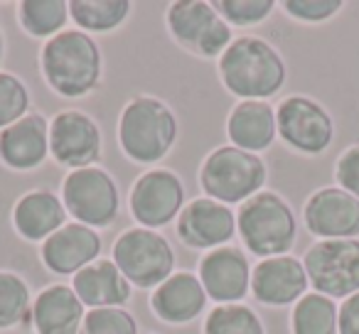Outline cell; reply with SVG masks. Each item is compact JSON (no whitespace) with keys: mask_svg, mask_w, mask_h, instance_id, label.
Masks as SVG:
<instances>
[{"mask_svg":"<svg viewBox=\"0 0 359 334\" xmlns=\"http://www.w3.org/2000/svg\"><path fill=\"white\" fill-rule=\"evenodd\" d=\"M285 13L300 22H323L342 11L339 0H285Z\"/></svg>","mask_w":359,"mask_h":334,"instance_id":"cell-32","label":"cell"},{"mask_svg":"<svg viewBox=\"0 0 359 334\" xmlns=\"http://www.w3.org/2000/svg\"><path fill=\"white\" fill-rule=\"evenodd\" d=\"M226 135L231 145L246 153H261L278 135L276 109L266 101H241L226 118Z\"/></svg>","mask_w":359,"mask_h":334,"instance_id":"cell-22","label":"cell"},{"mask_svg":"<svg viewBox=\"0 0 359 334\" xmlns=\"http://www.w3.org/2000/svg\"><path fill=\"white\" fill-rule=\"evenodd\" d=\"M114 263L135 288H158L172 275L175 253L165 236L153 229H128L114 244Z\"/></svg>","mask_w":359,"mask_h":334,"instance_id":"cell-6","label":"cell"},{"mask_svg":"<svg viewBox=\"0 0 359 334\" xmlns=\"http://www.w3.org/2000/svg\"><path fill=\"white\" fill-rule=\"evenodd\" d=\"M278 135L293 150L305 155H320L334 138L332 116L308 96H288L276 109Z\"/></svg>","mask_w":359,"mask_h":334,"instance_id":"cell-10","label":"cell"},{"mask_svg":"<svg viewBox=\"0 0 359 334\" xmlns=\"http://www.w3.org/2000/svg\"><path fill=\"white\" fill-rule=\"evenodd\" d=\"M273 0H217L215 11L224 18L226 25L251 27L264 22L273 13Z\"/></svg>","mask_w":359,"mask_h":334,"instance_id":"cell-31","label":"cell"},{"mask_svg":"<svg viewBox=\"0 0 359 334\" xmlns=\"http://www.w3.org/2000/svg\"><path fill=\"white\" fill-rule=\"evenodd\" d=\"M67 221V207L55 192L32 190L13 209V224L27 241H47Z\"/></svg>","mask_w":359,"mask_h":334,"instance_id":"cell-23","label":"cell"},{"mask_svg":"<svg viewBox=\"0 0 359 334\" xmlns=\"http://www.w3.org/2000/svg\"><path fill=\"white\" fill-rule=\"evenodd\" d=\"M236 234V216L210 197L192 200L177 216V236L190 249H222Z\"/></svg>","mask_w":359,"mask_h":334,"instance_id":"cell-14","label":"cell"},{"mask_svg":"<svg viewBox=\"0 0 359 334\" xmlns=\"http://www.w3.org/2000/svg\"><path fill=\"white\" fill-rule=\"evenodd\" d=\"M334 177H337L339 187L344 192H349V195L359 200V145H352V148H347L339 155Z\"/></svg>","mask_w":359,"mask_h":334,"instance_id":"cell-33","label":"cell"},{"mask_svg":"<svg viewBox=\"0 0 359 334\" xmlns=\"http://www.w3.org/2000/svg\"><path fill=\"white\" fill-rule=\"evenodd\" d=\"M205 334H266V329L246 305H219L207 314Z\"/></svg>","mask_w":359,"mask_h":334,"instance_id":"cell-28","label":"cell"},{"mask_svg":"<svg viewBox=\"0 0 359 334\" xmlns=\"http://www.w3.org/2000/svg\"><path fill=\"white\" fill-rule=\"evenodd\" d=\"M251 265L234 246H222L202 258L200 283L207 298L219 305H239L251 290Z\"/></svg>","mask_w":359,"mask_h":334,"instance_id":"cell-15","label":"cell"},{"mask_svg":"<svg viewBox=\"0 0 359 334\" xmlns=\"http://www.w3.org/2000/svg\"><path fill=\"white\" fill-rule=\"evenodd\" d=\"M50 153V123L45 116L27 113L0 130V160L11 170H35Z\"/></svg>","mask_w":359,"mask_h":334,"instance_id":"cell-18","label":"cell"},{"mask_svg":"<svg viewBox=\"0 0 359 334\" xmlns=\"http://www.w3.org/2000/svg\"><path fill=\"white\" fill-rule=\"evenodd\" d=\"M62 202L79 224L104 229L118 216V187L101 167L72 170L62 185Z\"/></svg>","mask_w":359,"mask_h":334,"instance_id":"cell-8","label":"cell"},{"mask_svg":"<svg viewBox=\"0 0 359 334\" xmlns=\"http://www.w3.org/2000/svg\"><path fill=\"white\" fill-rule=\"evenodd\" d=\"M337 332L339 334H359V293L349 295L339 307L337 319Z\"/></svg>","mask_w":359,"mask_h":334,"instance_id":"cell-34","label":"cell"},{"mask_svg":"<svg viewBox=\"0 0 359 334\" xmlns=\"http://www.w3.org/2000/svg\"><path fill=\"white\" fill-rule=\"evenodd\" d=\"M50 153L65 167H94L101 155V130L81 111H62L50 123Z\"/></svg>","mask_w":359,"mask_h":334,"instance_id":"cell-12","label":"cell"},{"mask_svg":"<svg viewBox=\"0 0 359 334\" xmlns=\"http://www.w3.org/2000/svg\"><path fill=\"white\" fill-rule=\"evenodd\" d=\"M128 204L143 229H160L185 209V185L170 170H150L135 180Z\"/></svg>","mask_w":359,"mask_h":334,"instance_id":"cell-11","label":"cell"},{"mask_svg":"<svg viewBox=\"0 0 359 334\" xmlns=\"http://www.w3.org/2000/svg\"><path fill=\"white\" fill-rule=\"evenodd\" d=\"M86 309L69 285H50L32 302V327L37 334H79Z\"/></svg>","mask_w":359,"mask_h":334,"instance_id":"cell-20","label":"cell"},{"mask_svg":"<svg viewBox=\"0 0 359 334\" xmlns=\"http://www.w3.org/2000/svg\"><path fill=\"white\" fill-rule=\"evenodd\" d=\"M130 13L128 0H72L69 18L81 32H111L123 25Z\"/></svg>","mask_w":359,"mask_h":334,"instance_id":"cell-25","label":"cell"},{"mask_svg":"<svg viewBox=\"0 0 359 334\" xmlns=\"http://www.w3.org/2000/svg\"><path fill=\"white\" fill-rule=\"evenodd\" d=\"M79 334H138V322L123 307L89 309Z\"/></svg>","mask_w":359,"mask_h":334,"instance_id":"cell-30","label":"cell"},{"mask_svg":"<svg viewBox=\"0 0 359 334\" xmlns=\"http://www.w3.org/2000/svg\"><path fill=\"white\" fill-rule=\"evenodd\" d=\"M30 109V91L18 76L0 71V130L18 123Z\"/></svg>","mask_w":359,"mask_h":334,"instance_id":"cell-29","label":"cell"},{"mask_svg":"<svg viewBox=\"0 0 359 334\" xmlns=\"http://www.w3.org/2000/svg\"><path fill=\"white\" fill-rule=\"evenodd\" d=\"M32 317V300L27 283L15 273L0 270V329L25 324Z\"/></svg>","mask_w":359,"mask_h":334,"instance_id":"cell-27","label":"cell"},{"mask_svg":"<svg viewBox=\"0 0 359 334\" xmlns=\"http://www.w3.org/2000/svg\"><path fill=\"white\" fill-rule=\"evenodd\" d=\"M308 273L303 260L293 256H273L264 258L251 273V293L261 305L285 307L308 293Z\"/></svg>","mask_w":359,"mask_h":334,"instance_id":"cell-16","label":"cell"},{"mask_svg":"<svg viewBox=\"0 0 359 334\" xmlns=\"http://www.w3.org/2000/svg\"><path fill=\"white\" fill-rule=\"evenodd\" d=\"M224 86L244 101H266L285 84V62L261 37H239L219 57Z\"/></svg>","mask_w":359,"mask_h":334,"instance_id":"cell-1","label":"cell"},{"mask_svg":"<svg viewBox=\"0 0 359 334\" xmlns=\"http://www.w3.org/2000/svg\"><path fill=\"white\" fill-rule=\"evenodd\" d=\"M339 307L332 298L320 293H305L295 302L290 329L293 334H339L337 332Z\"/></svg>","mask_w":359,"mask_h":334,"instance_id":"cell-24","label":"cell"},{"mask_svg":"<svg viewBox=\"0 0 359 334\" xmlns=\"http://www.w3.org/2000/svg\"><path fill=\"white\" fill-rule=\"evenodd\" d=\"M305 273L315 293L325 298H344L359 293V241L332 239L318 241L303 258Z\"/></svg>","mask_w":359,"mask_h":334,"instance_id":"cell-7","label":"cell"},{"mask_svg":"<svg viewBox=\"0 0 359 334\" xmlns=\"http://www.w3.org/2000/svg\"><path fill=\"white\" fill-rule=\"evenodd\" d=\"M0 62H3V32H0Z\"/></svg>","mask_w":359,"mask_h":334,"instance_id":"cell-35","label":"cell"},{"mask_svg":"<svg viewBox=\"0 0 359 334\" xmlns=\"http://www.w3.org/2000/svg\"><path fill=\"white\" fill-rule=\"evenodd\" d=\"M236 231L254 256L273 258L288 256L298 239V221L290 204L276 192H259L241 204Z\"/></svg>","mask_w":359,"mask_h":334,"instance_id":"cell-4","label":"cell"},{"mask_svg":"<svg viewBox=\"0 0 359 334\" xmlns=\"http://www.w3.org/2000/svg\"><path fill=\"white\" fill-rule=\"evenodd\" d=\"M76 298L81 300L84 307L99 309V307H121L130 300L133 285L126 280V275L116 268L114 260H94L84 270L74 275Z\"/></svg>","mask_w":359,"mask_h":334,"instance_id":"cell-21","label":"cell"},{"mask_svg":"<svg viewBox=\"0 0 359 334\" xmlns=\"http://www.w3.org/2000/svg\"><path fill=\"white\" fill-rule=\"evenodd\" d=\"M18 20L32 37H55L69 20V3L65 0H22L18 3Z\"/></svg>","mask_w":359,"mask_h":334,"instance_id":"cell-26","label":"cell"},{"mask_svg":"<svg viewBox=\"0 0 359 334\" xmlns=\"http://www.w3.org/2000/svg\"><path fill=\"white\" fill-rule=\"evenodd\" d=\"M305 226L320 241L357 239L359 236V200L342 187H323L313 192L303 209Z\"/></svg>","mask_w":359,"mask_h":334,"instance_id":"cell-13","label":"cell"},{"mask_svg":"<svg viewBox=\"0 0 359 334\" xmlns=\"http://www.w3.org/2000/svg\"><path fill=\"white\" fill-rule=\"evenodd\" d=\"M153 312L168 324H187L200 317L207 305V290L202 288L200 278L192 273H172L165 283L155 288Z\"/></svg>","mask_w":359,"mask_h":334,"instance_id":"cell-19","label":"cell"},{"mask_svg":"<svg viewBox=\"0 0 359 334\" xmlns=\"http://www.w3.org/2000/svg\"><path fill=\"white\" fill-rule=\"evenodd\" d=\"M101 253V239L96 229L79 221L65 224L42 244V263L60 275H76L91 265Z\"/></svg>","mask_w":359,"mask_h":334,"instance_id":"cell-17","label":"cell"},{"mask_svg":"<svg viewBox=\"0 0 359 334\" xmlns=\"http://www.w3.org/2000/svg\"><path fill=\"white\" fill-rule=\"evenodd\" d=\"M168 27L172 37L200 57L224 55L231 45V27L205 0H177L168 11Z\"/></svg>","mask_w":359,"mask_h":334,"instance_id":"cell-9","label":"cell"},{"mask_svg":"<svg viewBox=\"0 0 359 334\" xmlns=\"http://www.w3.org/2000/svg\"><path fill=\"white\" fill-rule=\"evenodd\" d=\"M266 182V165L259 155L222 145L207 155L200 170V185L210 200L222 204H244L259 195Z\"/></svg>","mask_w":359,"mask_h":334,"instance_id":"cell-5","label":"cell"},{"mask_svg":"<svg viewBox=\"0 0 359 334\" xmlns=\"http://www.w3.org/2000/svg\"><path fill=\"white\" fill-rule=\"evenodd\" d=\"M40 62L47 84L67 99L86 96L101 79V50L81 30H67L47 40Z\"/></svg>","mask_w":359,"mask_h":334,"instance_id":"cell-2","label":"cell"},{"mask_svg":"<svg viewBox=\"0 0 359 334\" xmlns=\"http://www.w3.org/2000/svg\"><path fill=\"white\" fill-rule=\"evenodd\" d=\"M175 140H177V118L160 99L138 96L121 113L118 143L133 162H158L170 153Z\"/></svg>","mask_w":359,"mask_h":334,"instance_id":"cell-3","label":"cell"}]
</instances>
